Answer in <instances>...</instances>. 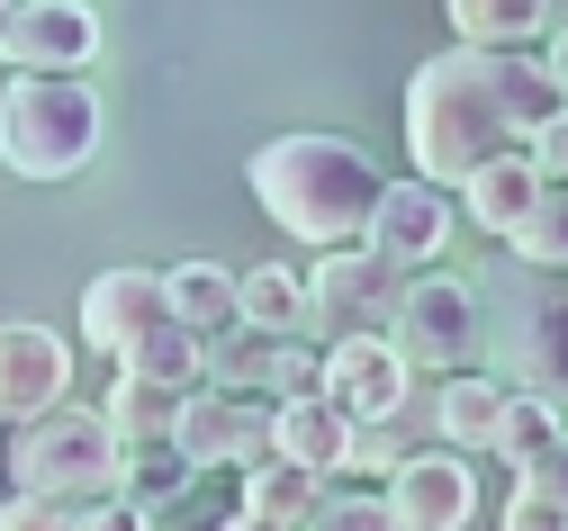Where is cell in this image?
I'll list each match as a JSON object with an SVG mask.
<instances>
[{
    "label": "cell",
    "instance_id": "6da1fadb",
    "mask_svg": "<svg viewBox=\"0 0 568 531\" xmlns=\"http://www.w3.org/2000/svg\"><path fill=\"white\" fill-rule=\"evenodd\" d=\"M559 82L541 72V54H478V45H452L434 63H415L406 82V154H415V181L434 190H469L487 163L524 154V144L559 118Z\"/></svg>",
    "mask_w": 568,
    "mask_h": 531
},
{
    "label": "cell",
    "instance_id": "7a4b0ae2",
    "mask_svg": "<svg viewBox=\"0 0 568 531\" xmlns=\"http://www.w3.org/2000/svg\"><path fill=\"white\" fill-rule=\"evenodd\" d=\"M379 163L352 135H271L253 154V198L271 225H290V244L307 253H352L371 244L379 216Z\"/></svg>",
    "mask_w": 568,
    "mask_h": 531
},
{
    "label": "cell",
    "instance_id": "3957f363",
    "mask_svg": "<svg viewBox=\"0 0 568 531\" xmlns=\"http://www.w3.org/2000/svg\"><path fill=\"white\" fill-rule=\"evenodd\" d=\"M100 154V91L82 72H10L0 82V163L19 181H73Z\"/></svg>",
    "mask_w": 568,
    "mask_h": 531
},
{
    "label": "cell",
    "instance_id": "277c9868",
    "mask_svg": "<svg viewBox=\"0 0 568 531\" xmlns=\"http://www.w3.org/2000/svg\"><path fill=\"white\" fill-rule=\"evenodd\" d=\"M118 478H126V460H118L100 406H54V415H37V423L10 432V496L82 513V504H109Z\"/></svg>",
    "mask_w": 568,
    "mask_h": 531
},
{
    "label": "cell",
    "instance_id": "5b68a950",
    "mask_svg": "<svg viewBox=\"0 0 568 531\" xmlns=\"http://www.w3.org/2000/svg\"><path fill=\"white\" fill-rule=\"evenodd\" d=\"M397 297H406V270L379 262L371 244L316 253V270H307V334H325V351L352 343V334H388L397 325Z\"/></svg>",
    "mask_w": 568,
    "mask_h": 531
},
{
    "label": "cell",
    "instance_id": "8992f818",
    "mask_svg": "<svg viewBox=\"0 0 568 531\" xmlns=\"http://www.w3.org/2000/svg\"><path fill=\"white\" fill-rule=\"evenodd\" d=\"M478 334H487V307H478L469 279H452V270L406 279L397 325H388V343H397L406 369H452V378H460V369L478 360Z\"/></svg>",
    "mask_w": 568,
    "mask_h": 531
},
{
    "label": "cell",
    "instance_id": "52a82bcc",
    "mask_svg": "<svg viewBox=\"0 0 568 531\" xmlns=\"http://www.w3.org/2000/svg\"><path fill=\"white\" fill-rule=\"evenodd\" d=\"M207 388H226V397H262V406H307L325 397V351L290 343V334H217L207 343Z\"/></svg>",
    "mask_w": 568,
    "mask_h": 531
},
{
    "label": "cell",
    "instance_id": "ba28073f",
    "mask_svg": "<svg viewBox=\"0 0 568 531\" xmlns=\"http://www.w3.org/2000/svg\"><path fill=\"white\" fill-rule=\"evenodd\" d=\"M406 397H415V369L397 360V343H388V334H352V343H334V351H325V406H334L352 432L397 423V415H406Z\"/></svg>",
    "mask_w": 568,
    "mask_h": 531
},
{
    "label": "cell",
    "instance_id": "9c48e42d",
    "mask_svg": "<svg viewBox=\"0 0 568 531\" xmlns=\"http://www.w3.org/2000/svg\"><path fill=\"white\" fill-rule=\"evenodd\" d=\"M172 441L190 450V469H262L271 460V406L262 397H226V388H190Z\"/></svg>",
    "mask_w": 568,
    "mask_h": 531
},
{
    "label": "cell",
    "instance_id": "30bf717a",
    "mask_svg": "<svg viewBox=\"0 0 568 531\" xmlns=\"http://www.w3.org/2000/svg\"><path fill=\"white\" fill-rule=\"evenodd\" d=\"M452 235H460V198H452V190H434V181H388V190H379V216H371V253H379V262L434 270Z\"/></svg>",
    "mask_w": 568,
    "mask_h": 531
},
{
    "label": "cell",
    "instance_id": "8fae6325",
    "mask_svg": "<svg viewBox=\"0 0 568 531\" xmlns=\"http://www.w3.org/2000/svg\"><path fill=\"white\" fill-rule=\"evenodd\" d=\"M54 406H73V351L54 325H0V415L37 423Z\"/></svg>",
    "mask_w": 568,
    "mask_h": 531
},
{
    "label": "cell",
    "instance_id": "7c38bea8",
    "mask_svg": "<svg viewBox=\"0 0 568 531\" xmlns=\"http://www.w3.org/2000/svg\"><path fill=\"white\" fill-rule=\"evenodd\" d=\"M379 496H388L397 531H469V513H478V469L460 460V450H415Z\"/></svg>",
    "mask_w": 568,
    "mask_h": 531
},
{
    "label": "cell",
    "instance_id": "4fadbf2b",
    "mask_svg": "<svg viewBox=\"0 0 568 531\" xmlns=\"http://www.w3.org/2000/svg\"><path fill=\"white\" fill-rule=\"evenodd\" d=\"M100 54V10L91 0H19L10 37H0V63L10 72H82Z\"/></svg>",
    "mask_w": 568,
    "mask_h": 531
},
{
    "label": "cell",
    "instance_id": "5bb4252c",
    "mask_svg": "<svg viewBox=\"0 0 568 531\" xmlns=\"http://www.w3.org/2000/svg\"><path fill=\"white\" fill-rule=\"evenodd\" d=\"M163 316H172L163 270H100V279L82 288V343H91V351H109V360H126V351L145 343Z\"/></svg>",
    "mask_w": 568,
    "mask_h": 531
},
{
    "label": "cell",
    "instance_id": "9a60e30c",
    "mask_svg": "<svg viewBox=\"0 0 568 531\" xmlns=\"http://www.w3.org/2000/svg\"><path fill=\"white\" fill-rule=\"evenodd\" d=\"M443 10H452V37L478 54H524L559 37V0H443Z\"/></svg>",
    "mask_w": 568,
    "mask_h": 531
},
{
    "label": "cell",
    "instance_id": "2e32d148",
    "mask_svg": "<svg viewBox=\"0 0 568 531\" xmlns=\"http://www.w3.org/2000/svg\"><path fill=\"white\" fill-rule=\"evenodd\" d=\"M271 460H290V469H307V478L334 487V469L352 460V423H343L325 397H307V406H271Z\"/></svg>",
    "mask_w": 568,
    "mask_h": 531
},
{
    "label": "cell",
    "instance_id": "e0dca14e",
    "mask_svg": "<svg viewBox=\"0 0 568 531\" xmlns=\"http://www.w3.org/2000/svg\"><path fill=\"white\" fill-rule=\"evenodd\" d=\"M506 378H487V369H460V378H443V388H434V432L460 450V460H469V450H496V432H506Z\"/></svg>",
    "mask_w": 568,
    "mask_h": 531
},
{
    "label": "cell",
    "instance_id": "ac0fdd59",
    "mask_svg": "<svg viewBox=\"0 0 568 531\" xmlns=\"http://www.w3.org/2000/svg\"><path fill=\"white\" fill-rule=\"evenodd\" d=\"M181 406H190L181 388L118 369V388H109V406H100V423H109V441H118V460H126V450H154V441H172V432H181Z\"/></svg>",
    "mask_w": 568,
    "mask_h": 531
},
{
    "label": "cell",
    "instance_id": "d6986e66",
    "mask_svg": "<svg viewBox=\"0 0 568 531\" xmlns=\"http://www.w3.org/2000/svg\"><path fill=\"white\" fill-rule=\"evenodd\" d=\"M541 190H550V181L532 172V154H506V163H487V172L460 190V216L487 225L496 244H515V235H524V216L541 207Z\"/></svg>",
    "mask_w": 568,
    "mask_h": 531
},
{
    "label": "cell",
    "instance_id": "ffe728a7",
    "mask_svg": "<svg viewBox=\"0 0 568 531\" xmlns=\"http://www.w3.org/2000/svg\"><path fill=\"white\" fill-rule=\"evenodd\" d=\"M163 297H172V325H190L199 343H217V334L244 325L235 270H217V262H181V270H163Z\"/></svg>",
    "mask_w": 568,
    "mask_h": 531
},
{
    "label": "cell",
    "instance_id": "44dd1931",
    "mask_svg": "<svg viewBox=\"0 0 568 531\" xmlns=\"http://www.w3.org/2000/svg\"><path fill=\"white\" fill-rule=\"evenodd\" d=\"M235 297H244V325H253V334H290V343H307V270L262 262V270L235 279Z\"/></svg>",
    "mask_w": 568,
    "mask_h": 531
},
{
    "label": "cell",
    "instance_id": "7402d4cb",
    "mask_svg": "<svg viewBox=\"0 0 568 531\" xmlns=\"http://www.w3.org/2000/svg\"><path fill=\"white\" fill-rule=\"evenodd\" d=\"M190 478H199V469H190V450H181V441H154V450H126V478H118V496L154 522V513H181Z\"/></svg>",
    "mask_w": 568,
    "mask_h": 531
},
{
    "label": "cell",
    "instance_id": "603a6c76",
    "mask_svg": "<svg viewBox=\"0 0 568 531\" xmlns=\"http://www.w3.org/2000/svg\"><path fill=\"white\" fill-rule=\"evenodd\" d=\"M118 369H135V378H163V388H181V397H190V388H207V343H199L190 325H172V316H163L145 343H135V351L118 360Z\"/></svg>",
    "mask_w": 568,
    "mask_h": 531
},
{
    "label": "cell",
    "instance_id": "cb8c5ba5",
    "mask_svg": "<svg viewBox=\"0 0 568 531\" xmlns=\"http://www.w3.org/2000/svg\"><path fill=\"white\" fill-rule=\"evenodd\" d=\"M316 496H325V478H307V469H290V460H262V469H244V513H262V522H307L316 513Z\"/></svg>",
    "mask_w": 568,
    "mask_h": 531
},
{
    "label": "cell",
    "instance_id": "d4e9b609",
    "mask_svg": "<svg viewBox=\"0 0 568 531\" xmlns=\"http://www.w3.org/2000/svg\"><path fill=\"white\" fill-rule=\"evenodd\" d=\"M559 441H568V415L515 388V397H506V432H496V460H506V469H532L541 450H559Z\"/></svg>",
    "mask_w": 568,
    "mask_h": 531
},
{
    "label": "cell",
    "instance_id": "484cf974",
    "mask_svg": "<svg viewBox=\"0 0 568 531\" xmlns=\"http://www.w3.org/2000/svg\"><path fill=\"white\" fill-rule=\"evenodd\" d=\"M515 253H524L532 270H568V181H550V190H541V207L524 216Z\"/></svg>",
    "mask_w": 568,
    "mask_h": 531
},
{
    "label": "cell",
    "instance_id": "4316f807",
    "mask_svg": "<svg viewBox=\"0 0 568 531\" xmlns=\"http://www.w3.org/2000/svg\"><path fill=\"white\" fill-rule=\"evenodd\" d=\"M298 531H397V513H388V496H371V487H325Z\"/></svg>",
    "mask_w": 568,
    "mask_h": 531
},
{
    "label": "cell",
    "instance_id": "83f0119b",
    "mask_svg": "<svg viewBox=\"0 0 568 531\" xmlns=\"http://www.w3.org/2000/svg\"><path fill=\"white\" fill-rule=\"evenodd\" d=\"M406 460H415V450L397 441V423H371V432H352V460H343V469H371V478H397Z\"/></svg>",
    "mask_w": 568,
    "mask_h": 531
},
{
    "label": "cell",
    "instance_id": "f1b7e54d",
    "mask_svg": "<svg viewBox=\"0 0 568 531\" xmlns=\"http://www.w3.org/2000/svg\"><path fill=\"white\" fill-rule=\"evenodd\" d=\"M496 522H506V531H568V504H550V496H524V487H515Z\"/></svg>",
    "mask_w": 568,
    "mask_h": 531
},
{
    "label": "cell",
    "instance_id": "f546056e",
    "mask_svg": "<svg viewBox=\"0 0 568 531\" xmlns=\"http://www.w3.org/2000/svg\"><path fill=\"white\" fill-rule=\"evenodd\" d=\"M0 531H73V513L37 504V496H0Z\"/></svg>",
    "mask_w": 568,
    "mask_h": 531
},
{
    "label": "cell",
    "instance_id": "4dcf8cb0",
    "mask_svg": "<svg viewBox=\"0 0 568 531\" xmlns=\"http://www.w3.org/2000/svg\"><path fill=\"white\" fill-rule=\"evenodd\" d=\"M524 154H532V172H541V181H568V109H559V118L524 144Z\"/></svg>",
    "mask_w": 568,
    "mask_h": 531
},
{
    "label": "cell",
    "instance_id": "1f68e13d",
    "mask_svg": "<svg viewBox=\"0 0 568 531\" xmlns=\"http://www.w3.org/2000/svg\"><path fill=\"white\" fill-rule=\"evenodd\" d=\"M73 531H154V522L135 513L126 496H109V504H82V513H73Z\"/></svg>",
    "mask_w": 568,
    "mask_h": 531
},
{
    "label": "cell",
    "instance_id": "d6a6232c",
    "mask_svg": "<svg viewBox=\"0 0 568 531\" xmlns=\"http://www.w3.org/2000/svg\"><path fill=\"white\" fill-rule=\"evenodd\" d=\"M541 72H550V82H559V100H568V28L541 45Z\"/></svg>",
    "mask_w": 568,
    "mask_h": 531
},
{
    "label": "cell",
    "instance_id": "836d02e7",
    "mask_svg": "<svg viewBox=\"0 0 568 531\" xmlns=\"http://www.w3.org/2000/svg\"><path fill=\"white\" fill-rule=\"evenodd\" d=\"M217 531H290V522H262V513H226Z\"/></svg>",
    "mask_w": 568,
    "mask_h": 531
},
{
    "label": "cell",
    "instance_id": "e575fe53",
    "mask_svg": "<svg viewBox=\"0 0 568 531\" xmlns=\"http://www.w3.org/2000/svg\"><path fill=\"white\" fill-rule=\"evenodd\" d=\"M154 531H217V522H199V513H154Z\"/></svg>",
    "mask_w": 568,
    "mask_h": 531
},
{
    "label": "cell",
    "instance_id": "d590c367",
    "mask_svg": "<svg viewBox=\"0 0 568 531\" xmlns=\"http://www.w3.org/2000/svg\"><path fill=\"white\" fill-rule=\"evenodd\" d=\"M10 19H19V0H0V37H10Z\"/></svg>",
    "mask_w": 568,
    "mask_h": 531
}]
</instances>
